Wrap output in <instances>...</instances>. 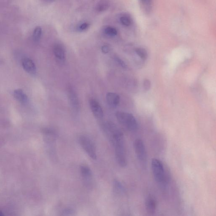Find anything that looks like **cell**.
<instances>
[{"mask_svg": "<svg viewBox=\"0 0 216 216\" xmlns=\"http://www.w3.org/2000/svg\"><path fill=\"white\" fill-rule=\"evenodd\" d=\"M136 53L138 56L143 60H147L148 58V54L147 51L144 48H138L136 49Z\"/></svg>", "mask_w": 216, "mask_h": 216, "instance_id": "5bb4252c", "label": "cell"}, {"mask_svg": "<svg viewBox=\"0 0 216 216\" xmlns=\"http://www.w3.org/2000/svg\"><path fill=\"white\" fill-rule=\"evenodd\" d=\"M101 50H102V52L103 53L107 54V53L109 52V48L107 46L104 45L101 48Z\"/></svg>", "mask_w": 216, "mask_h": 216, "instance_id": "603a6c76", "label": "cell"}, {"mask_svg": "<svg viewBox=\"0 0 216 216\" xmlns=\"http://www.w3.org/2000/svg\"><path fill=\"white\" fill-rule=\"evenodd\" d=\"M14 96L18 101L22 103H25L27 102V96L24 93L23 91L21 89H18V90H14Z\"/></svg>", "mask_w": 216, "mask_h": 216, "instance_id": "8fae6325", "label": "cell"}, {"mask_svg": "<svg viewBox=\"0 0 216 216\" xmlns=\"http://www.w3.org/2000/svg\"><path fill=\"white\" fill-rule=\"evenodd\" d=\"M151 87V83L149 79H145L143 81V89L146 91H148L150 90Z\"/></svg>", "mask_w": 216, "mask_h": 216, "instance_id": "d6986e66", "label": "cell"}, {"mask_svg": "<svg viewBox=\"0 0 216 216\" xmlns=\"http://www.w3.org/2000/svg\"><path fill=\"white\" fill-rule=\"evenodd\" d=\"M3 213H2V212L0 211V216H3Z\"/></svg>", "mask_w": 216, "mask_h": 216, "instance_id": "d4e9b609", "label": "cell"}, {"mask_svg": "<svg viewBox=\"0 0 216 216\" xmlns=\"http://www.w3.org/2000/svg\"><path fill=\"white\" fill-rule=\"evenodd\" d=\"M107 101L110 107H115L119 104L120 98L118 94L114 93H108L107 94Z\"/></svg>", "mask_w": 216, "mask_h": 216, "instance_id": "9c48e42d", "label": "cell"}, {"mask_svg": "<svg viewBox=\"0 0 216 216\" xmlns=\"http://www.w3.org/2000/svg\"><path fill=\"white\" fill-rule=\"evenodd\" d=\"M104 31L106 34L108 36H111V37L117 35V33H118V31H117L116 29L114 27H111V26L106 27L104 29Z\"/></svg>", "mask_w": 216, "mask_h": 216, "instance_id": "e0dca14e", "label": "cell"}, {"mask_svg": "<svg viewBox=\"0 0 216 216\" xmlns=\"http://www.w3.org/2000/svg\"><path fill=\"white\" fill-rule=\"evenodd\" d=\"M75 212L74 210L71 208H66L64 209L62 212V215L63 216H71L73 215L74 214Z\"/></svg>", "mask_w": 216, "mask_h": 216, "instance_id": "ffe728a7", "label": "cell"}, {"mask_svg": "<svg viewBox=\"0 0 216 216\" xmlns=\"http://www.w3.org/2000/svg\"><path fill=\"white\" fill-rule=\"evenodd\" d=\"M145 208L147 213L150 215H153L156 212L157 201L154 197L149 195L146 198Z\"/></svg>", "mask_w": 216, "mask_h": 216, "instance_id": "8992f818", "label": "cell"}, {"mask_svg": "<svg viewBox=\"0 0 216 216\" xmlns=\"http://www.w3.org/2000/svg\"><path fill=\"white\" fill-rule=\"evenodd\" d=\"M116 116L119 123L130 131H135L138 128V123L132 114L127 112H118Z\"/></svg>", "mask_w": 216, "mask_h": 216, "instance_id": "3957f363", "label": "cell"}, {"mask_svg": "<svg viewBox=\"0 0 216 216\" xmlns=\"http://www.w3.org/2000/svg\"><path fill=\"white\" fill-rule=\"evenodd\" d=\"M109 7V2L108 0H101L96 6V10L98 12H102L107 10Z\"/></svg>", "mask_w": 216, "mask_h": 216, "instance_id": "4fadbf2b", "label": "cell"}, {"mask_svg": "<svg viewBox=\"0 0 216 216\" xmlns=\"http://www.w3.org/2000/svg\"><path fill=\"white\" fill-rule=\"evenodd\" d=\"M120 21L123 25L126 26H130L132 23V19L131 17L128 15H124L121 17Z\"/></svg>", "mask_w": 216, "mask_h": 216, "instance_id": "9a60e30c", "label": "cell"}, {"mask_svg": "<svg viewBox=\"0 0 216 216\" xmlns=\"http://www.w3.org/2000/svg\"><path fill=\"white\" fill-rule=\"evenodd\" d=\"M142 1H143V2H144V3H149V1H150V0H142Z\"/></svg>", "mask_w": 216, "mask_h": 216, "instance_id": "cb8c5ba5", "label": "cell"}, {"mask_svg": "<svg viewBox=\"0 0 216 216\" xmlns=\"http://www.w3.org/2000/svg\"><path fill=\"white\" fill-rule=\"evenodd\" d=\"M79 143L82 148L89 157L93 160L97 159L96 148L94 142L90 138L85 136H82L79 137Z\"/></svg>", "mask_w": 216, "mask_h": 216, "instance_id": "277c9868", "label": "cell"}, {"mask_svg": "<svg viewBox=\"0 0 216 216\" xmlns=\"http://www.w3.org/2000/svg\"><path fill=\"white\" fill-rule=\"evenodd\" d=\"M42 28L40 27H37L35 29L33 33V38L35 42L39 41L42 35Z\"/></svg>", "mask_w": 216, "mask_h": 216, "instance_id": "ac0fdd59", "label": "cell"}, {"mask_svg": "<svg viewBox=\"0 0 216 216\" xmlns=\"http://www.w3.org/2000/svg\"><path fill=\"white\" fill-rule=\"evenodd\" d=\"M90 108L94 116L98 119H101L103 117V111L99 103L95 99L90 100Z\"/></svg>", "mask_w": 216, "mask_h": 216, "instance_id": "52a82bcc", "label": "cell"}, {"mask_svg": "<svg viewBox=\"0 0 216 216\" xmlns=\"http://www.w3.org/2000/svg\"><path fill=\"white\" fill-rule=\"evenodd\" d=\"M115 59L117 62H118V63L119 64L121 67L124 68H125L126 67V65L125 64V62H124L123 60H122L121 59L119 58L118 57H116Z\"/></svg>", "mask_w": 216, "mask_h": 216, "instance_id": "44dd1931", "label": "cell"}, {"mask_svg": "<svg viewBox=\"0 0 216 216\" xmlns=\"http://www.w3.org/2000/svg\"><path fill=\"white\" fill-rule=\"evenodd\" d=\"M81 174L85 183L90 184L92 178V172L90 168L86 165H82L80 166Z\"/></svg>", "mask_w": 216, "mask_h": 216, "instance_id": "ba28073f", "label": "cell"}, {"mask_svg": "<svg viewBox=\"0 0 216 216\" xmlns=\"http://www.w3.org/2000/svg\"><path fill=\"white\" fill-rule=\"evenodd\" d=\"M53 52L54 55L58 60H60V61H63L65 60L64 51L62 47L59 45L55 46L54 48Z\"/></svg>", "mask_w": 216, "mask_h": 216, "instance_id": "7c38bea8", "label": "cell"}, {"mask_svg": "<svg viewBox=\"0 0 216 216\" xmlns=\"http://www.w3.org/2000/svg\"><path fill=\"white\" fill-rule=\"evenodd\" d=\"M115 150L116 159L119 166L125 167L127 165L125 141L122 132L114 135L110 138Z\"/></svg>", "mask_w": 216, "mask_h": 216, "instance_id": "6da1fadb", "label": "cell"}, {"mask_svg": "<svg viewBox=\"0 0 216 216\" xmlns=\"http://www.w3.org/2000/svg\"><path fill=\"white\" fill-rule=\"evenodd\" d=\"M133 148L137 159L142 163L147 162L148 154L145 146L142 140L138 138L133 143Z\"/></svg>", "mask_w": 216, "mask_h": 216, "instance_id": "5b68a950", "label": "cell"}, {"mask_svg": "<svg viewBox=\"0 0 216 216\" xmlns=\"http://www.w3.org/2000/svg\"><path fill=\"white\" fill-rule=\"evenodd\" d=\"M114 190L118 193L120 194L124 192L125 189L124 187L119 181L117 180L114 181Z\"/></svg>", "mask_w": 216, "mask_h": 216, "instance_id": "2e32d148", "label": "cell"}, {"mask_svg": "<svg viewBox=\"0 0 216 216\" xmlns=\"http://www.w3.org/2000/svg\"><path fill=\"white\" fill-rule=\"evenodd\" d=\"M22 66L24 70L28 73L34 74L36 72L35 65L30 59H24L22 61Z\"/></svg>", "mask_w": 216, "mask_h": 216, "instance_id": "30bf717a", "label": "cell"}, {"mask_svg": "<svg viewBox=\"0 0 216 216\" xmlns=\"http://www.w3.org/2000/svg\"><path fill=\"white\" fill-rule=\"evenodd\" d=\"M151 167L154 179L157 183L164 184L168 181V175L166 173L163 165L160 160L154 158L152 160Z\"/></svg>", "mask_w": 216, "mask_h": 216, "instance_id": "7a4b0ae2", "label": "cell"}, {"mask_svg": "<svg viewBox=\"0 0 216 216\" xmlns=\"http://www.w3.org/2000/svg\"><path fill=\"white\" fill-rule=\"evenodd\" d=\"M89 27V24L88 23H83L79 26V30L80 31H85V30L87 29Z\"/></svg>", "mask_w": 216, "mask_h": 216, "instance_id": "7402d4cb", "label": "cell"}]
</instances>
